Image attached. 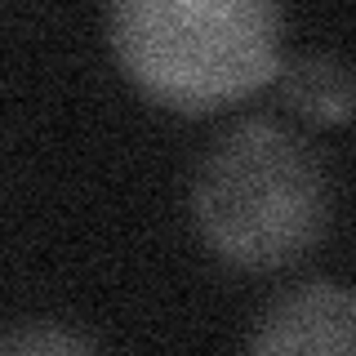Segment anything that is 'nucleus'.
I'll return each instance as SVG.
<instances>
[{
    "label": "nucleus",
    "instance_id": "obj_1",
    "mask_svg": "<svg viewBox=\"0 0 356 356\" xmlns=\"http://www.w3.org/2000/svg\"><path fill=\"white\" fill-rule=\"evenodd\" d=\"M111 49L152 103L209 116L259 94L281 72V9L267 0H125Z\"/></svg>",
    "mask_w": 356,
    "mask_h": 356
},
{
    "label": "nucleus",
    "instance_id": "obj_2",
    "mask_svg": "<svg viewBox=\"0 0 356 356\" xmlns=\"http://www.w3.org/2000/svg\"><path fill=\"white\" fill-rule=\"evenodd\" d=\"M200 241L241 272L298 263L330 227L321 156L276 120H245L205 152L192 187Z\"/></svg>",
    "mask_w": 356,
    "mask_h": 356
},
{
    "label": "nucleus",
    "instance_id": "obj_3",
    "mask_svg": "<svg viewBox=\"0 0 356 356\" xmlns=\"http://www.w3.org/2000/svg\"><path fill=\"white\" fill-rule=\"evenodd\" d=\"M356 298L348 285L312 281L263 312L250 356H356Z\"/></svg>",
    "mask_w": 356,
    "mask_h": 356
},
{
    "label": "nucleus",
    "instance_id": "obj_4",
    "mask_svg": "<svg viewBox=\"0 0 356 356\" xmlns=\"http://www.w3.org/2000/svg\"><path fill=\"white\" fill-rule=\"evenodd\" d=\"M281 94L294 111L321 125H343L352 116V72L334 54H303L281 67Z\"/></svg>",
    "mask_w": 356,
    "mask_h": 356
},
{
    "label": "nucleus",
    "instance_id": "obj_5",
    "mask_svg": "<svg viewBox=\"0 0 356 356\" xmlns=\"http://www.w3.org/2000/svg\"><path fill=\"white\" fill-rule=\"evenodd\" d=\"M0 356H98V348L85 334L67 330V325H22L0 343Z\"/></svg>",
    "mask_w": 356,
    "mask_h": 356
}]
</instances>
